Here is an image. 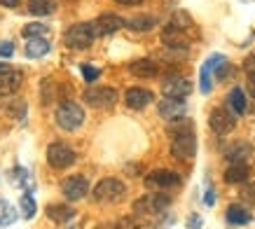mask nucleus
<instances>
[{"label": "nucleus", "mask_w": 255, "mask_h": 229, "mask_svg": "<svg viewBox=\"0 0 255 229\" xmlns=\"http://www.w3.org/2000/svg\"><path fill=\"white\" fill-rule=\"evenodd\" d=\"M47 215H49L54 222L61 225V222H68L70 218L75 215V211L68 206H63V204H49V206H47Z\"/></svg>", "instance_id": "aec40b11"}, {"label": "nucleus", "mask_w": 255, "mask_h": 229, "mask_svg": "<svg viewBox=\"0 0 255 229\" xmlns=\"http://www.w3.org/2000/svg\"><path fill=\"white\" fill-rule=\"evenodd\" d=\"M52 47H49V40L45 38H33L28 40V45H26V56L28 59H40V56H45Z\"/></svg>", "instance_id": "a211bd4d"}, {"label": "nucleus", "mask_w": 255, "mask_h": 229, "mask_svg": "<svg viewBox=\"0 0 255 229\" xmlns=\"http://www.w3.org/2000/svg\"><path fill=\"white\" fill-rule=\"evenodd\" d=\"M204 201H206V204H213V201H216V194H213V192H206V197H204Z\"/></svg>", "instance_id": "58836bf2"}, {"label": "nucleus", "mask_w": 255, "mask_h": 229, "mask_svg": "<svg viewBox=\"0 0 255 229\" xmlns=\"http://www.w3.org/2000/svg\"><path fill=\"white\" fill-rule=\"evenodd\" d=\"M16 208L9 204V201H0V227H7L16 220Z\"/></svg>", "instance_id": "a878e982"}, {"label": "nucleus", "mask_w": 255, "mask_h": 229, "mask_svg": "<svg viewBox=\"0 0 255 229\" xmlns=\"http://www.w3.org/2000/svg\"><path fill=\"white\" fill-rule=\"evenodd\" d=\"M171 206V197L169 194H162V192H155L150 197H143L133 204V211L143 215H152V213H162Z\"/></svg>", "instance_id": "423d86ee"}, {"label": "nucleus", "mask_w": 255, "mask_h": 229, "mask_svg": "<svg viewBox=\"0 0 255 229\" xmlns=\"http://www.w3.org/2000/svg\"><path fill=\"white\" fill-rule=\"evenodd\" d=\"M85 101L92 108H110L117 101V92L113 87H96V89H87Z\"/></svg>", "instance_id": "9b49d317"}, {"label": "nucleus", "mask_w": 255, "mask_h": 229, "mask_svg": "<svg viewBox=\"0 0 255 229\" xmlns=\"http://www.w3.org/2000/svg\"><path fill=\"white\" fill-rule=\"evenodd\" d=\"M94 23V31H96V38H106V35H113L115 31H120L124 26V19L117 14H101Z\"/></svg>", "instance_id": "ddd939ff"}, {"label": "nucleus", "mask_w": 255, "mask_h": 229, "mask_svg": "<svg viewBox=\"0 0 255 229\" xmlns=\"http://www.w3.org/2000/svg\"><path fill=\"white\" fill-rule=\"evenodd\" d=\"M199 89H201V94H211V89H213V84H211V70H209V66H206V63L201 66Z\"/></svg>", "instance_id": "c85d7f7f"}, {"label": "nucleus", "mask_w": 255, "mask_h": 229, "mask_svg": "<svg viewBox=\"0 0 255 229\" xmlns=\"http://www.w3.org/2000/svg\"><path fill=\"white\" fill-rule=\"evenodd\" d=\"M190 14L187 12H176V14L171 16V26H176V28H180V31H185V28H190Z\"/></svg>", "instance_id": "c756f323"}, {"label": "nucleus", "mask_w": 255, "mask_h": 229, "mask_svg": "<svg viewBox=\"0 0 255 229\" xmlns=\"http://www.w3.org/2000/svg\"><path fill=\"white\" fill-rule=\"evenodd\" d=\"M169 133H171V138L183 136V133H192V122H190V119H185V117L173 119V124L169 126Z\"/></svg>", "instance_id": "bb28decb"}, {"label": "nucleus", "mask_w": 255, "mask_h": 229, "mask_svg": "<svg viewBox=\"0 0 255 229\" xmlns=\"http://www.w3.org/2000/svg\"><path fill=\"white\" fill-rule=\"evenodd\" d=\"M230 110H232L234 114H244L246 113V94H244V89H239V87H234L232 92H230Z\"/></svg>", "instance_id": "5701e85b"}, {"label": "nucleus", "mask_w": 255, "mask_h": 229, "mask_svg": "<svg viewBox=\"0 0 255 229\" xmlns=\"http://www.w3.org/2000/svg\"><path fill=\"white\" fill-rule=\"evenodd\" d=\"M227 222L230 225H248L251 222V213L241 206H230L227 208Z\"/></svg>", "instance_id": "b1692460"}, {"label": "nucleus", "mask_w": 255, "mask_h": 229, "mask_svg": "<svg viewBox=\"0 0 255 229\" xmlns=\"http://www.w3.org/2000/svg\"><path fill=\"white\" fill-rule=\"evenodd\" d=\"M180 185V176L169 171V168H157L150 176L145 178V187L152 192H162V190H173Z\"/></svg>", "instance_id": "20e7f679"}, {"label": "nucleus", "mask_w": 255, "mask_h": 229, "mask_svg": "<svg viewBox=\"0 0 255 229\" xmlns=\"http://www.w3.org/2000/svg\"><path fill=\"white\" fill-rule=\"evenodd\" d=\"M199 225H201V218H192L190 220V229H201Z\"/></svg>", "instance_id": "4c0bfd02"}, {"label": "nucleus", "mask_w": 255, "mask_h": 229, "mask_svg": "<svg viewBox=\"0 0 255 229\" xmlns=\"http://www.w3.org/2000/svg\"><path fill=\"white\" fill-rule=\"evenodd\" d=\"M225 180L230 185H239L248 180V166L246 164H232V166L225 171Z\"/></svg>", "instance_id": "6ab92c4d"}, {"label": "nucleus", "mask_w": 255, "mask_h": 229, "mask_svg": "<svg viewBox=\"0 0 255 229\" xmlns=\"http://www.w3.org/2000/svg\"><path fill=\"white\" fill-rule=\"evenodd\" d=\"M159 114H162L164 119H180L183 114H185V101L180 99H162L159 101V106H157Z\"/></svg>", "instance_id": "4468645a"}, {"label": "nucleus", "mask_w": 255, "mask_h": 229, "mask_svg": "<svg viewBox=\"0 0 255 229\" xmlns=\"http://www.w3.org/2000/svg\"><path fill=\"white\" fill-rule=\"evenodd\" d=\"M115 2H120V5H124V7H131V5H140L143 0H115Z\"/></svg>", "instance_id": "e433bc0d"}, {"label": "nucleus", "mask_w": 255, "mask_h": 229, "mask_svg": "<svg viewBox=\"0 0 255 229\" xmlns=\"http://www.w3.org/2000/svg\"><path fill=\"white\" fill-rule=\"evenodd\" d=\"M47 161H49L52 168L61 171V168H68L75 164V152L66 143H52V145L47 147Z\"/></svg>", "instance_id": "39448f33"}, {"label": "nucleus", "mask_w": 255, "mask_h": 229, "mask_svg": "<svg viewBox=\"0 0 255 229\" xmlns=\"http://www.w3.org/2000/svg\"><path fill=\"white\" fill-rule=\"evenodd\" d=\"M9 70H12V68H9L7 63H2V61H0V75H5V73H9Z\"/></svg>", "instance_id": "ea45409f"}, {"label": "nucleus", "mask_w": 255, "mask_h": 229, "mask_svg": "<svg viewBox=\"0 0 255 229\" xmlns=\"http://www.w3.org/2000/svg\"><path fill=\"white\" fill-rule=\"evenodd\" d=\"M28 12L35 16H47L56 12V2L54 0H28Z\"/></svg>", "instance_id": "412c9836"}, {"label": "nucleus", "mask_w": 255, "mask_h": 229, "mask_svg": "<svg viewBox=\"0 0 255 229\" xmlns=\"http://www.w3.org/2000/svg\"><path fill=\"white\" fill-rule=\"evenodd\" d=\"M61 192L68 201H80L89 194V183L85 176H70L61 183Z\"/></svg>", "instance_id": "1a4fd4ad"}, {"label": "nucleus", "mask_w": 255, "mask_h": 229, "mask_svg": "<svg viewBox=\"0 0 255 229\" xmlns=\"http://www.w3.org/2000/svg\"><path fill=\"white\" fill-rule=\"evenodd\" d=\"M129 73L133 77H143V80H152L159 73V66H157L152 59H136V61L129 63Z\"/></svg>", "instance_id": "2eb2a0df"}, {"label": "nucleus", "mask_w": 255, "mask_h": 229, "mask_svg": "<svg viewBox=\"0 0 255 229\" xmlns=\"http://www.w3.org/2000/svg\"><path fill=\"white\" fill-rule=\"evenodd\" d=\"M171 154L178 157L183 161H190L197 154V138L194 133H183V136H176L171 140Z\"/></svg>", "instance_id": "6e6552de"}, {"label": "nucleus", "mask_w": 255, "mask_h": 229, "mask_svg": "<svg viewBox=\"0 0 255 229\" xmlns=\"http://www.w3.org/2000/svg\"><path fill=\"white\" fill-rule=\"evenodd\" d=\"M152 92L150 89H143V87H129L127 92H124V103L131 108V110H143L145 106L152 103Z\"/></svg>", "instance_id": "f8f14e48"}, {"label": "nucleus", "mask_w": 255, "mask_h": 229, "mask_svg": "<svg viewBox=\"0 0 255 229\" xmlns=\"http://www.w3.org/2000/svg\"><path fill=\"white\" fill-rule=\"evenodd\" d=\"M246 68H248V73H255V52L246 59Z\"/></svg>", "instance_id": "c9c22d12"}, {"label": "nucleus", "mask_w": 255, "mask_h": 229, "mask_svg": "<svg viewBox=\"0 0 255 229\" xmlns=\"http://www.w3.org/2000/svg\"><path fill=\"white\" fill-rule=\"evenodd\" d=\"M12 54H14V45H12V42H0V56L7 59V56H12Z\"/></svg>", "instance_id": "2f4dec72"}, {"label": "nucleus", "mask_w": 255, "mask_h": 229, "mask_svg": "<svg viewBox=\"0 0 255 229\" xmlns=\"http://www.w3.org/2000/svg\"><path fill=\"white\" fill-rule=\"evenodd\" d=\"M82 77H85L87 82H96L99 80V75H101V70L99 68H94V66H82Z\"/></svg>", "instance_id": "7c9ffc66"}, {"label": "nucleus", "mask_w": 255, "mask_h": 229, "mask_svg": "<svg viewBox=\"0 0 255 229\" xmlns=\"http://www.w3.org/2000/svg\"><path fill=\"white\" fill-rule=\"evenodd\" d=\"M124 194H127V187H124V183L117 180V178H103L92 190L94 201H101V204H115Z\"/></svg>", "instance_id": "f03ea898"}, {"label": "nucleus", "mask_w": 255, "mask_h": 229, "mask_svg": "<svg viewBox=\"0 0 255 229\" xmlns=\"http://www.w3.org/2000/svg\"><path fill=\"white\" fill-rule=\"evenodd\" d=\"M21 82H23V75L19 70H9L5 75H0V99L16 94V89L21 87Z\"/></svg>", "instance_id": "dca6fc26"}, {"label": "nucleus", "mask_w": 255, "mask_h": 229, "mask_svg": "<svg viewBox=\"0 0 255 229\" xmlns=\"http://www.w3.org/2000/svg\"><path fill=\"white\" fill-rule=\"evenodd\" d=\"M96 40V31H94V23L92 21H82L70 26L66 35H63V42L70 47V49H87Z\"/></svg>", "instance_id": "f257e3e1"}, {"label": "nucleus", "mask_w": 255, "mask_h": 229, "mask_svg": "<svg viewBox=\"0 0 255 229\" xmlns=\"http://www.w3.org/2000/svg\"><path fill=\"white\" fill-rule=\"evenodd\" d=\"M251 157V145L248 143H234L227 152V159L232 164H246V159Z\"/></svg>", "instance_id": "4be33fe9"}, {"label": "nucleus", "mask_w": 255, "mask_h": 229, "mask_svg": "<svg viewBox=\"0 0 255 229\" xmlns=\"http://www.w3.org/2000/svg\"><path fill=\"white\" fill-rule=\"evenodd\" d=\"M209 124L211 129L216 131L218 136H225V133H230L234 129V124H237V114L234 113H227L225 108H216L209 117Z\"/></svg>", "instance_id": "9d476101"}, {"label": "nucleus", "mask_w": 255, "mask_h": 229, "mask_svg": "<svg viewBox=\"0 0 255 229\" xmlns=\"http://www.w3.org/2000/svg\"><path fill=\"white\" fill-rule=\"evenodd\" d=\"M246 92L251 96H255V73H248V80H246Z\"/></svg>", "instance_id": "473e14b6"}, {"label": "nucleus", "mask_w": 255, "mask_h": 229, "mask_svg": "<svg viewBox=\"0 0 255 229\" xmlns=\"http://www.w3.org/2000/svg\"><path fill=\"white\" fill-rule=\"evenodd\" d=\"M190 92H192V84H190V80H185V77L169 75L162 80V94L166 99L185 101V96H190Z\"/></svg>", "instance_id": "0eeeda50"}, {"label": "nucleus", "mask_w": 255, "mask_h": 229, "mask_svg": "<svg viewBox=\"0 0 255 229\" xmlns=\"http://www.w3.org/2000/svg\"><path fill=\"white\" fill-rule=\"evenodd\" d=\"M0 5H2V7H7V9H14V7L21 5V0H0Z\"/></svg>", "instance_id": "f704fd0d"}, {"label": "nucleus", "mask_w": 255, "mask_h": 229, "mask_svg": "<svg viewBox=\"0 0 255 229\" xmlns=\"http://www.w3.org/2000/svg\"><path fill=\"white\" fill-rule=\"evenodd\" d=\"M21 33H23V38L33 40V38H45L47 33H49V28H47V23L35 21V23H26L21 28Z\"/></svg>", "instance_id": "393cba45"}, {"label": "nucleus", "mask_w": 255, "mask_h": 229, "mask_svg": "<svg viewBox=\"0 0 255 229\" xmlns=\"http://www.w3.org/2000/svg\"><path fill=\"white\" fill-rule=\"evenodd\" d=\"M82 122H85V110L78 103L66 101V103L59 106V110H56V124L63 131H75L78 126H82Z\"/></svg>", "instance_id": "7ed1b4c3"}, {"label": "nucleus", "mask_w": 255, "mask_h": 229, "mask_svg": "<svg viewBox=\"0 0 255 229\" xmlns=\"http://www.w3.org/2000/svg\"><path fill=\"white\" fill-rule=\"evenodd\" d=\"M35 201H33V197H31V192H26L21 197V213H23V218H28L31 220L33 215H35Z\"/></svg>", "instance_id": "cd10ccee"}, {"label": "nucleus", "mask_w": 255, "mask_h": 229, "mask_svg": "<svg viewBox=\"0 0 255 229\" xmlns=\"http://www.w3.org/2000/svg\"><path fill=\"white\" fill-rule=\"evenodd\" d=\"M127 28H131V31H138V33H145V31H152L157 26V19L150 14H140V16H133L129 21H124Z\"/></svg>", "instance_id": "f3484780"}, {"label": "nucleus", "mask_w": 255, "mask_h": 229, "mask_svg": "<svg viewBox=\"0 0 255 229\" xmlns=\"http://www.w3.org/2000/svg\"><path fill=\"white\" fill-rule=\"evenodd\" d=\"M241 197L246 199V201H255V183L251 185V187H246V190L241 192Z\"/></svg>", "instance_id": "72a5a7b5"}]
</instances>
